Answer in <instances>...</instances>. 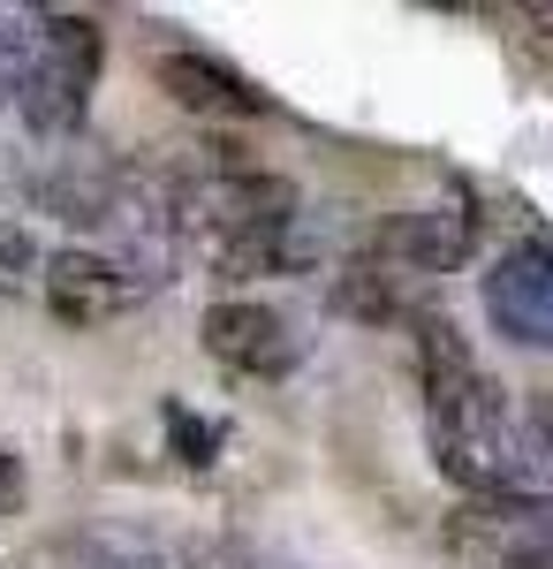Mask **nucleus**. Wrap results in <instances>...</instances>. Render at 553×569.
<instances>
[{"mask_svg":"<svg viewBox=\"0 0 553 569\" xmlns=\"http://www.w3.org/2000/svg\"><path fill=\"white\" fill-rule=\"evenodd\" d=\"M432 410H425V440L432 463L448 479L477 493V501H501V493H531V456H523V426H515L509 395L477 372V357L455 342V327H432Z\"/></svg>","mask_w":553,"mask_h":569,"instance_id":"1","label":"nucleus"},{"mask_svg":"<svg viewBox=\"0 0 553 569\" xmlns=\"http://www.w3.org/2000/svg\"><path fill=\"white\" fill-rule=\"evenodd\" d=\"M39 289L61 327H107L160 289V259L137 243H61V251H46Z\"/></svg>","mask_w":553,"mask_h":569,"instance_id":"2","label":"nucleus"},{"mask_svg":"<svg viewBox=\"0 0 553 569\" xmlns=\"http://www.w3.org/2000/svg\"><path fill=\"white\" fill-rule=\"evenodd\" d=\"M99 61H107V39L91 16H46L39 23V53L23 69V130L31 137H77L91 114V91H99Z\"/></svg>","mask_w":553,"mask_h":569,"instance_id":"3","label":"nucleus"},{"mask_svg":"<svg viewBox=\"0 0 553 569\" xmlns=\"http://www.w3.org/2000/svg\"><path fill=\"white\" fill-rule=\"evenodd\" d=\"M198 335H205V357L228 365V372H243V380H281L303 357L296 319L281 305H258V297H220Z\"/></svg>","mask_w":553,"mask_h":569,"instance_id":"4","label":"nucleus"},{"mask_svg":"<svg viewBox=\"0 0 553 569\" xmlns=\"http://www.w3.org/2000/svg\"><path fill=\"white\" fill-rule=\"evenodd\" d=\"M470 251H477V213L455 206V198L410 206V213H394L380 236H372L380 273H402V281H418V273H455Z\"/></svg>","mask_w":553,"mask_h":569,"instance_id":"5","label":"nucleus"},{"mask_svg":"<svg viewBox=\"0 0 553 569\" xmlns=\"http://www.w3.org/2000/svg\"><path fill=\"white\" fill-rule=\"evenodd\" d=\"M485 311L515 350H553V243H515L485 273Z\"/></svg>","mask_w":553,"mask_h":569,"instance_id":"6","label":"nucleus"},{"mask_svg":"<svg viewBox=\"0 0 553 569\" xmlns=\"http://www.w3.org/2000/svg\"><path fill=\"white\" fill-rule=\"evenodd\" d=\"M152 69H160V91H168L174 107H190V114H213V122H258V114H273V99L243 69H228V61L198 53V46H168Z\"/></svg>","mask_w":553,"mask_h":569,"instance_id":"7","label":"nucleus"},{"mask_svg":"<svg viewBox=\"0 0 553 569\" xmlns=\"http://www.w3.org/2000/svg\"><path fill=\"white\" fill-rule=\"evenodd\" d=\"M553 531V501L546 493H501V501H470L455 517V547L485 555L493 569H509L523 547H539Z\"/></svg>","mask_w":553,"mask_h":569,"instance_id":"8","label":"nucleus"},{"mask_svg":"<svg viewBox=\"0 0 553 569\" xmlns=\"http://www.w3.org/2000/svg\"><path fill=\"white\" fill-rule=\"evenodd\" d=\"M39 8H8L0 0V99H16L23 91V69H31V53H39Z\"/></svg>","mask_w":553,"mask_h":569,"instance_id":"9","label":"nucleus"},{"mask_svg":"<svg viewBox=\"0 0 553 569\" xmlns=\"http://www.w3.org/2000/svg\"><path fill=\"white\" fill-rule=\"evenodd\" d=\"M39 273H46V243L23 220H0V305H16L23 289H39Z\"/></svg>","mask_w":553,"mask_h":569,"instance_id":"10","label":"nucleus"},{"mask_svg":"<svg viewBox=\"0 0 553 569\" xmlns=\"http://www.w3.org/2000/svg\"><path fill=\"white\" fill-rule=\"evenodd\" d=\"M23 493H31V471H23V456H16V448H0V525L23 509Z\"/></svg>","mask_w":553,"mask_h":569,"instance_id":"11","label":"nucleus"},{"mask_svg":"<svg viewBox=\"0 0 553 569\" xmlns=\"http://www.w3.org/2000/svg\"><path fill=\"white\" fill-rule=\"evenodd\" d=\"M509 569H553V531H546V539H539V547H523V555H515Z\"/></svg>","mask_w":553,"mask_h":569,"instance_id":"12","label":"nucleus"},{"mask_svg":"<svg viewBox=\"0 0 553 569\" xmlns=\"http://www.w3.org/2000/svg\"><path fill=\"white\" fill-rule=\"evenodd\" d=\"M539 448H546V463H553V395H546V410H539Z\"/></svg>","mask_w":553,"mask_h":569,"instance_id":"13","label":"nucleus"}]
</instances>
